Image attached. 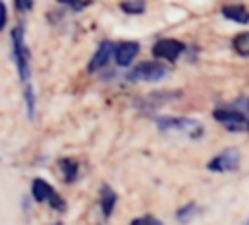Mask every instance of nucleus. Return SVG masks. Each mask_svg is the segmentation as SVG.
<instances>
[{"instance_id":"nucleus-11","label":"nucleus","mask_w":249,"mask_h":225,"mask_svg":"<svg viewBox=\"0 0 249 225\" xmlns=\"http://www.w3.org/2000/svg\"><path fill=\"white\" fill-rule=\"evenodd\" d=\"M222 16L235 23H249V10L243 4H226L222 8Z\"/></svg>"},{"instance_id":"nucleus-10","label":"nucleus","mask_w":249,"mask_h":225,"mask_svg":"<svg viewBox=\"0 0 249 225\" xmlns=\"http://www.w3.org/2000/svg\"><path fill=\"white\" fill-rule=\"evenodd\" d=\"M99 204H101L103 217L109 219L113 215V209H115V204H117V194H115V190L109 184L101 186V190H99Z\"/></svg>"},{"instance_id":"nucleus-17","label":"nucleus","mask_w":249,"mask_h":225,"mask_svg":"<svg viewBox=\"0 0 249 225\" xmlns=\"http://www.w3.org/2000/svg\"><path fill=\"white\" fill-rule=\"evenodd\" d=\"M6 23H8V8H6V4L0 0V31L6 27Z\"/></svg>"},{"instance_id":"nucleus-5","label":"nucleus","mask_w":249,"mask_h":225,"mask_svg":"<svg viewBox=\"0 0 249 225\" xmlns=\"http://www.w3.org/2000/svg\"><path fill=\"white\" fill-rule=\"evenodd\" d=\"M183 52H185V43H181L177 39H160L152 47V54L156 58H161L167 62H175Z\"/></svg>"},{"instance_id":"nucleus-1","label":"nucleus","mask_w":249,"mask_h":225,"mask_svg":"<svg viewBox=\"0 0 249 225\" xmlns=\"http://www.w3.org/2000/svg\"><path fill=\"white\" fill-rule=\"evenodd\" d=\"M12 48H14V60H16L19 80L23 85H27L29 83V50L25 45V35H23L21 23L12 29Z\"/></svg>"},{"instance_id":"nucleus-3","label":"nucleus","mask_w":249,"mask_h":225,"mask_svg":"<svg viewBox=\"0 0 249 225\" xmlns=\"http://www.w3.org/2000/svg\"><path fill=\"white\" fill-rule=\"evenodd\" d=\"M31 196H33V200L35 202H49L51 204V208L53 209H56V211H64L66 209V202L54 192V188L47 182V180H43V178H35L33 180V184H31Z\"/></svg>"},{"instance_id":"nucleus-19","label":"nucleus","mask_w":249,"mask_h":225,"mask_svg":"<svg viewBox=\"0 0 249 225\" xmlns=\"http://www.w3.org/2000/svg\"><path fill=\"white\" fill-rule=\"evenodd\" d=\"M247 128H249V120H247Z\"/></svg>"},{"instance_id":"nucleus-13","label":"nucleus","mask_w":249,"mask_h":225,"mask_svg":"<svg viewBox=\"0 0 249 225\" xmlns=\"http://www.w3.org/2000/svg\"><path fill=\"white\" fill-rule=\"evenodd\" d=\"M231 47L239 56H249V31L237 33L231 41Z\"/></svg>"},{"instance_id":"nucleus-9","label":"nucleus","mask_w":249,"mask_h":225,"mask_svg":"<svg viewBox=\"0 0 249 225\" xmlns=\"http://www.w3.org/2000/svg\"><path fill=\"white\" fill-rule=\"evenodd\" d=\"M138 50H140V45L136 41H123V43H119L115 47V52H113L115 62L119 66H128L136 58Z\"/></svg>"},{"instance_id":"nucleus-16","label":"nucleus","mask_w":249,"mask_h":225,"mask_svg":"<svg viewBox=\"0 0 249 225\" xmlns=\"http://www.w3.org/2000/svg\"><path fill=\"white\" fill-rule=\"evenodd\" d=\"M130 225H161L156 217H150V215H144V217H136L130 221Z\"/></svg>"},{"instance_id":"nucleus-7","label":"nucleus","mask_w":249,"mask_h":225,"mask_svg":"<svg viewBox=\"0 0 249 225\" xmlns=\"http://www.w3.org/2000/svg\"><path fill=\"white\" fill-rule=\"evenodd\" d=\"M212 116L222 122L228 130H239L241 126H247V116L235 109H216Z\"/></svg>"},{"instance_id":"nucleus-18","label":"nucleus","mask_w":249,"mask_h":225,"mask_svg":"<svg viewBox=\"0 0 249 225\" xmlns=\"http://www.w3.org/2000/svg\"><path fill=\"white\" fill-rule=\"evenodd\" d=\"M56 2H60V4H68V6H72V8H82V6L86 4V0H56Z\"/></svg>"},{"instance_id":"nucleus-14","label":"nucleus","mask_w":249,"mask_h":225,"mask_svg":"<svg viewBox=\"0 0 249 225\" xmlns=\"http://www.w3.org/2000/svg\"><path fill=\"white\" fill-rule=\"evenodd\" d=\"M119 8L128 16H138V14H142L146 10V4L142 0H121Z\"/></svg>"},{"instance_id":"nucleus-15","label":"nucleus","mask_w":249,"mask_h":225,"mask_svg":"<svg viewBox=\"0 0 249 225\" xmlns=\"http://www.w3.org/2000/svg\"><path fill=\"white\" fill-rule=\"evenodd\" d=\"M196 213H198V208H196L195 204H185V206H181V208L177 209V219H179V223H187V221H191Z\"/></svg>"},{"instance_id":"nucleus-6","label":"nucleus","mask_w":249,"mask_h":225,"mask_svg":"<svg viewBox=\"0 0 249 225\" xmlns=\"http://www.w3.org/2000/svg\"><path fill=\"white\" fill-rule=\"evenodd\" d=\"M239 151L235 147H230V149H224L220 151L218 155H214L210 161H208V169L214 171V173H228V171H235L239 167Z\"/></svg>"},{"instance_id":"nucleus-8","label":"nucleus","mask_w":249,"mask_h":225,"mask_svg":"<svg viewBox=\"0 0 249 225\" xmlns=\"http://www.w3.org/2000/svg\"><path fill=\"white\" fill-rule=\"evenodd\" d=\"M113 52H115V45L111 41H101L99 47H97V50L93 52L89 64H88V72H97L103 66H107L109 60H111V56H113Z\"/></svg>"},{"instance_id":"nucleus-4","label":"nucleus","mask_w":249,"mask_h":225,"mask_svg":"<svg viewBox=\"0 0 249 225\" xmlns=\"http://www.w3.org/2000/svg\"><path fill=\"white\" fill-rule=\"evenodd\" d=\"M167 74V68L160 62H140L128 72L130 81H158Z\"/></svg>"},{"instance_id":"nucleus-12","label":"nucleus","mask_w":249,"mask_h":225,"mask_svg":"<svg viewBox=\"0 0 249 225\" xmlns=\"http://www.w3.org/2000/svg\"><path fill=\"white\" fill-rule=\"evenodd\" d=\"M58 167H60V173H62V178L64 182H74L76 177H78V161L72 159V157H62L58 161Z\"/></svg>"},{"instance_id":"nucleus-20","label":"nucleus","mask_w":249,"mask_h":225,"mask_svg":"<svg viewBox=\"0 0 249 225\" xmlns=\"http://www.w3.org/2000/svg\"><path fill=\"white\" fill-rule=\"evenodd\" d=\"M247 225H249V223H247Z\"/></svg>"},{"instance_id":"nucleus-2","label":"nucleus","mask_w":249,"mask_h":225,"mask_svg":"<svg viewBox=\"0 0 249 225\" xmlns=\"http://www.w3.org/2000/svg\"><path fill=\"white\" fill-rule=\"evenodd\" d=\"M158 126L161 132H183L189 134L191 138H198L204 130L200 126V122L193 120V118H177V116H158L156 118Z\"/></svg>"}]
</instances>
